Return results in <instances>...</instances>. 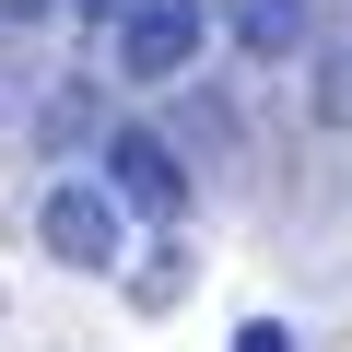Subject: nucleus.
Instances as JSON below:
<instances>
[{
	"label": "nucleus",
	"instance_id": "39448f33",
	"mask_svg": "<svg viewBox=\"0 0 352 352\" xmlns=\"http://www.w3.org/2000/svg\"><path fill=\"white\" fill-rule=\"evenodd\" d=\"M317 71H329V82H317V118H329V129H352V47H340V59H317Z\"/></svg>",
	"mask_w": 352,
	"mask_h": 352
},
{
	"label": "nucleus",
	"instance_id": "20e7f679",
	"mask_svg": "<svg viewBox=\"0 0 352 352\" xmlns=\"http://www.w3.org/2000/svg\"><path fill=\"white\" fill-rule=\"evenodd\" d=\"M223 24H235L247 59H294V47H305V0H235Z\"/></svg>",
	"mask_w": 352,
	"mask_h": 352
},
{
	"label": "nucleus",
	"instance_id": "f03ea898",
	"mask_svg": "<svg viewBox=\"0 0 352 352\" xmlns=\"http://www.w3.org/2000/svg\"><path fill=\"white\" fill-rule=\"evenodd\" d=\"M106 200L176 223V212H188V164H176V141H153V129H106Z\"/></svg>",
	"mask_w": 352,
	"mask_h": 352
},
{
	"label": "nucleus",
	"instance_id": "423d86ee",
	"mask_svg": "<svg viewBox=\"0 0 352 352\" xmlns=\"http://www.w3.org/2000/svg\"><path fill=\"white\" fill-rule=\"evenodd\" d=\"M235 352H294V329H282V317H247V329H235Z\"/></svg>",
	"mask_w": 352,
	"mask_h": 352
},
{
	"label": "nucleus",
	"instance_id": "6e6552de",
	"mask_svg": "<svg viewBox=\"0 0 352 352\" xmlns=\"http://www.w3.org/2000/svg\"><path fill=\"white\" fill-rule=\"evenodd\" d=\"M118 12H129V0H82V24H118Z\"/></svg>",
	"mask_w": 352,
	"mask_h": 352
},
{
	"label": "nucleus",
	"instance_id": "f257e3e1",
	"mask_svg": "<svg viewBox=\"0 0 352 352\" xmlns=\"http://www.w3.org/2000/svg\"><path fill=\"white\" fill-rule=\"evenodd\" d=\"M200 36H212L200 0H129V12H118V71L129 82H176L200 59Z\"/></svg>",
	"mask_w": 352,
	"mask_h": 352
},
{
	"label": "nucleus",
	"instance_id": "0eeeda50",
	"mask_svg": "<svg viewBox=\"0 0 352 352\" xmlns=\"http://www.w3.org/2000/svg\"><path fill=\"white\" fill-rule=\"evenodd\" d=\"M0 12H12V24H36V12H59V0H0Z\"/></svg>",
	"mask_w": 352,
	"mask_h": 352
},
{
	"label": "nucleus",
	"instance_id": "7ed1b4c3",
	"mask_svg": "<svg viewBox=\"0 0 352 352\" xmlns=\"http://www.w3.org/2000/svg\"><path fill=\"white\" fill-rule=\"evenodd\" d=\"M36 235H47L59 270H106L118 258V200L94 188V176H59V188L36 200Z\"/></svg>",
	"mask_w": 352,
	"mask_h": 352
}]
</instances>
